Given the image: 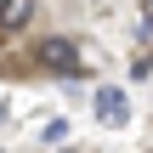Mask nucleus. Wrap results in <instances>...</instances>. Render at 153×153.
<instances>
[{"instance_id": "obj_1", "label": "nucleus", "mask_w": 153, "mask_h": 153, "mask_svg": "<svg viewBox=\"0 0 153 153\" xmlns=\"http://www.w3.org/2000/svg\"><path fill=\"white\" fill-rule=\"evenodd\" d=\"M40 68H51V74H79V45L74 40H62V34H51V40H40Z\"/></svg>"}, {"instance_id": "obj_2", "label": "nucleus", "mask_w": 153, "mask_h": 153, "mask_svg": "<svg viewBox=\"0 0 153 153\" xmlns=\"http://www.w3.org/2000/svg\"><path fill=\"white\" fill-rule=\"evenodd\" d=\"M97 119H102V125H125V119H131V102H125V91L102 85V91H97Z\"/></svg>"}, {"instance_id": "obj_3", "label": "nucleus", "mask_w": 153, "mask_h": 153, "mask_svg": "<svg viewBox=\"0 0 153 153\" xmlns=\"http://www.w3.org/2000/svg\"><path fill=\"white\" fill-rule=\"evenodd\" d=\"M28 23H34V0H0V28L6 34H17Z\"/></svg>"}]
</instances>
